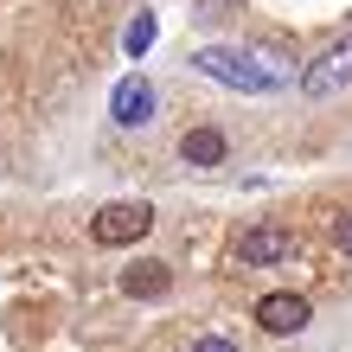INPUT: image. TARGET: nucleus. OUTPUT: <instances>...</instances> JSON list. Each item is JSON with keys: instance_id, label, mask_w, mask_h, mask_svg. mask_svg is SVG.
Returning <instances> with one entry per match:
<instances>
[{"instance_id": "f257e3e1", "label": "nucleus", "mask_w": 352, "mask_h": 352, "mask_svg": "<svg viewBox=\"0 0 352 352\" xmlns=\"http://www.w3.org/2000/svg\"><path fill=\"white\" fill-rule=\"evenodd\" d=\"M192 65H199L205 77H218V84L243 90V96H263V90H276V84H282V77H276V65H263L256 52H231V45H205Z\"/></svg>"}, {"instance_id": "f03ea898", "label": "nucleus", "mask_w": 352, "mask_h": 352, "mask_svg": "<svg viewBox=\"0 0 352 352\" xmlns=\"http://www.w3.org/2000/svg\"><path fill=\"white\" fill-rule=\"evenodd\" d=\"M154 231V205H129V199H116V205H102V212L90 218V237L102 243V250H122V243H135V237H148Z\"/></svg>"}, {"instance_id": "7ed1b4c3", "label": "nucleus", "mask_w": 352, "mask_h": 352, "mask_svg": "<svg viewBox=\"0 0 352 352\" xmlns=\"http://www.w3.org/2000/svg\"><path fill=\"white\" fill-rule=\"evenodd\" d=\"M237 263H243V269L295 263V237H288L282 224H250V231H237Z\"/></svg>"}, {"instance_id": "20e7f679", "label": "nucleus", "mask_w": 352, "mask_h": 352, "mask_svg": "<svg viewBox=\"0 0 352 352\" xmlns=\"http://www.w3.org/2000/svg\"><path fill=\"white\" fill-rule=\"evenodd\" d=\"M346 84H352V38L327 45L314 65H307V77H301V90H307V96H333V90H346Z\"/></svg>"}, {"instance_id": "39448f33", "label": "nucleus", "mask_w": 352, "mask_h": 352, "mask_svg": "<svg viewBox=\"0 0 352 352\" xmlns=\"http://www.w3.org/2000/svg\"><path fill=\"white\" fill-rule=\"evenodd\" d=\"M109 116L122 129H141V122H154V84L148 77H122L116 96H109Z\"/></svg>"}, {"instance_id": "423d86ee", "label": "nucleus", "mask_w": 352, "mask_h": 352, "mask_svg": "<svg viewBox=\"0 0 352 352\" xmlns=\"http://www.w3.org/2000/svg\"><path fill=\"white\" fill-rule=\"evenodd\" d=\"M256 320H263V333H301V327L314 320V307H307L301 295H263Z\"/></svg>"}, {"instance_id": "0eeeda50", "label": "nucleus", "mask_w": 352, "mask_h": 352, "mask_svg": "<svg viewBox=\"0 0 352 352\" xmlns=\"http://www.w3.org/2000/svg\"><path fill=\"white\" fill-rule=\"evenodd\" d=\"M224 154H231V141L218 129H192L179 141V160H192V167H224Z\"/></svg>"}, {"instance_id": "6e6552de", "label": "nucleus", "mask_w": 352, "mask_h": 352, "mask_svg": "<svg viewBox=\"0 0 352 352\" xmlns=\"http://www.w3.org/2000/svg\"><path fill=\"white\" fill-rule=\"evenodd\" d=\"M122 288H129L135 301H154V295H167V288H173V269L167 263H135L129 276H122Z\"/></svg>"}, {"instance_id": "1a4fd4ad", "label": "nucleus", "mask_w": 352, "mask_h": 352, "mask_svg": "<svg viewBox=\"0 0 352 352\" xmlns=\"http://www.w3.org/2000/svg\"><path fill=\"white\" fill-rule=\"evenodd\" d=\"M148 45H154V13H135V19H129V32H122V52L141 58Z\"/></svg>"}, {"instance_id": "9d476101", "label": "nucleus", "mask_w": 352, "mask_h": 352, "mask_svg": "<svg viewBox=\"0 0 352 352\" xmlns=\"http://www.w3.org/2000/svg\"><path fill=\"white\" fill-rule=\"evenodd\" d=\"M192 352H237V340H218V333H205V340H199Z\"/></svg>"}, {"instance_id": "9b49d317", "label": "nucleus", "mask_w": 352, "mask_h": 352, "mask_svg": "<svg viewBox=\"0 0 352 352\" xmlns=\"http://www.w3.org/2000/svg\"><path fill=\"white\" fill-rule=\"evenodd\" d=\"M333 243H340V250L352 256V218H340V224H333Z\"/></svg>"}]
</instances>
